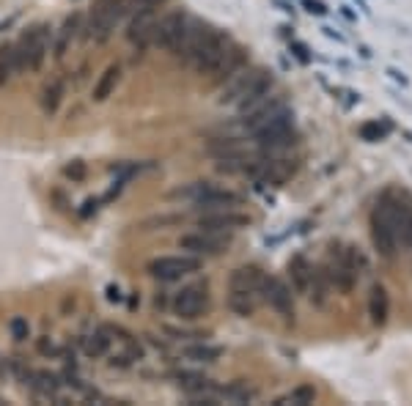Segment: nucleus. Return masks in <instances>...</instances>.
<instances>
[{"label":"nucleus","mask_w":412,"mask_h":406,"mask_svg":"<svg viewBox=\"0 0 412 406\" xmlns=\"http://www.w3.org/2000/svg\"><path fill=\"white\" fill-rule=\"evenodd\" d=\"M273 91V72L261 69V66H253V69H239L231 75V83L223 88L220 96V104H247L253 102L256 96Z\"/></svg>","instance_id":"2"},{"label":"nucleus","mask_w":412,"mask_h":406,"mask_svg":"<svg viewBox=\"0 0 412 406\" xmlns=\"http://www.w3.org/2000/svg\"><path fill=\"white\" fill-rule=\"evenodd\" d=\"M63 173H66L72 181H83L86 179V162H80V159H77V162L66 165V168H63Z\"/></svg>","instance_id":"33"},{"label":"nucleus","mask_w":412,"mask_h":406,"mask_svg":"<svg viewBox=\"0 0 412 406\" xmlns=\"http://www.w3.org/2000/svg\"><path fill=\"white\" fill-rule=\"evenodd\" d=\"M390 132V124L388 121H371V124H363L360 127V137L363 140H368V143H376V140H382V137Z\"/></svg>","instance_id":"29"},{"label":"nucleus","mask_w":412,"mask_h":406,"mask_svg":"<svg viewBox=\"0 0 412 406\" xmlns=\"http://www.w3.org/2000/svg\"><path fill=\"white\" fill-rule=\"evenodd\" d=\"M303 6L311 11V14H316V17H321V14H327V6L321 3V0H303Z\"/></svg>","instance_id":"34"},{"label":"nucleus","mask_w":412,"mask_h":406,"mask_svg":"<svg viewBox=\"0 0 412 406\" xmlns=\"http://www.w3.org/2000/svg\"><path fill=\"white\" fill-rule=\"evenodd\" d=\"M388 75H390L396 83H402V86H410V77H407L404 72H399V69H393V66H390V69H388Z\"/></svg>","instance_id":"37"},{"label":"nucleus","mask_w":412,"mask_h":406,"mask_svg":"<svg viewBox=\"0 0 412 406\" xmlns=\"http://www.w3.org/2000/svg\"><path fill=\"white\" fill-rule=\"evenodd\" d=\"M61 99H63V80L55 77V80L47 83L45 91H42V107H45L47 113H55L58 104H61Z\"/></svg>","instance_id":"24"},{"label":"nucleus","mask_w":412,"mask_h":406,"mask_svg":"<svg viewBox=\"0 0 412 406\" xmlns=\"http://www.w3.org/2000/svg\"><path fill=\"white\" fill-rule=\"evenodd\" d=\"M36 349H39V354H45V357H49V354H55V352H58V349L52 346V341H49V338H42V341L36 343Z\"/></svg>","instance_id":"35"},{"label":"nucleus","mask_w":412,"mask_h":406,"mask_svg":"<svg viewBox=\"0 0 412 406\" xmlns=\"http://www.w3.org/2000/svg\"><path fill=\"white\" fill-rule=\"evenodd\" d=\"M316 401V390L314 387H308V384H303V387H297L294 393H289V396H283V398H277L275 406H283V404H294V406H308Z\"/></svg>","instance_id":"26"},{"label":"nucleus","mask_w":412,"mask_h":406,"mask_svg":"<svg viewBox=\"0 0 412 406\" xmlns=\"http://www.w3.org/2000/svg\"><path fill=\"white\" fill-rule=\"evenodd\" d=\"M220 354H223V349L220 346H209V343H198V346L184 349V357L192 362H215Z\"/></svg>","instance_id":"25"},{"label":"nucleus","mask_w":412,"mask_h":406,"mask_svg":"<svg viewBox=\"0 0 412 406\" xmlns=\"http://www.w3.org/2000/svg\"><path fill=\"white\" fill-rule=\"evenodd\" d=\"M91 212H96V201H93V198H89V201L83 203V212H80V214H83V217H89Z\"/></svg>","instance_id":"39"},{"label":"nucleus","mask_w":412,"mask_h":406,"mask_svg":"<svg viewBox=\"0 0 412 406\" xmlns=\"http://www.w3.org/2000/svg\"><path fill=\"white\" fill-rule=\"evenodd\" d=\"M11 25H14V17H11V19H3V22H0V31H6V28H11Z\"/></svg>","instance_id":"43"},{"label":"nucleus","mask_w":412,"mask_h":406,"mask_svg":"<svg viewBox=\"0 0 412 406\" xmlns=\"http://www.w3.org/2000/svg\"><path fill=\"white\" fill-rule=\"evenodd\" d=\"M388 313H390L388 291L382 286H371V294H368V316H371V324L382 327L388 321Z\"/></svg>","instance_id":"17"},{"label":"nucleus","mask_w":412,"mask_h":406,"mask_svg":"<svg viewBox=\"0 0 412 406\" xmlns=\"http://www.w3.org/2000/svg\"><path fill=\"white\" fill-rule=\"evenodd\" d=\"M165 0H140V8H157V6H162Z\"/></svg>","instance_id":"41"},{"label":"nucleus","mask_w":412,"mask_h":406,"mask_svg":"<svg viewBox=\"0 0 412 406\" xmlns=\"http://www.w3.org/2000/svg\"><path fill=\"white\" fill-rule=\"evenodd\" d=\"M176 379H179V387L187 390V393H204V390H209V379L201 376V373H179Z\"/></svg>","instance_id":"27"},{"label":"nucleus","mask_w":412,"mask_h":406,"mask_svg":"<svg viewBox=\"0 0 412 406\" xmlns=\"http://www.w3.org/2000/svg\"><path fill=\"white\" fill-rule=\"evenodd\" d=\"M119 75H121V69H119V66H107V69L102 72V77H99V80H96V86H93V99H96V102H105V99L116 91Z\"/></svg>","instance_id":"21"},{"label":"nucleus","mask_w":412,"mask_h":406,"mask_svg":"<svg viewBox=\"0 0 412 406\" xmlns=\"http://www.w3.org/2000/svg\"><path fill=\"white\" fill-rule=\"evenodd\" d=\"M77 31H80V14H72V17L63 22V28L58 31V42H55V55H58V58H63L66 47L77 36Z\"/></svg>","instance_id":"22"},{"label":"nucleus","mask_w":412,"mask_h":406,"mask_svg":"<svg viewBox=\"0 0 412 406\" xmlns=\"http://www.w3.org/2000/svg\"><path fill=\"white\" fill-rule=\"evenodd\" d=\"M407 206L396 195H382L379 203L371 212V242L382 258H393L399 247V233H402V220H404Z\"/></svg>","instance_id":"1"},{"label":"nucleus","mask_w":412,"mask_h":406,"mask_svg":"<svg viewBox=\"0 0 412 406\" xmlns=\"http://www.w3.org/2000/svg\"><path fill=\"white\" fill-rule=\"evenodd\" d=\"M121 19L124 17H121V8H119L116 0H93V8L89 14V25H86V31H89L86 36L93 39L96 45H105L113 36V31H116V25Z\"/></svg>","instance_id":"5"},{"label":"nucleus","mask_w":412,"mask_h":406,"mask_svg":"<svg viewBox=\"0 0 412 406\" xmlns=\"http://www.w3.org/2000/svg\"><path fill=\"white\" fill-rule=\"evenodd\" d=\"M36 379H39V382H36V390H39V393H47V396H52V393L61 387V382H58L55 373H39Z\"/></svg>","instance_id":"31"},{"label":"nucleus","mask_w":412,"mask_h":406,"mask_svg":"<svg viewBox=\"0 0 412 406\" xmlns=\"http://www.w3.org/2000/svg\"><path fill=\"white\" fill-rule=\"evenodd\" d=\"M256 297L253 291H239V288H231L229 291V308L236 316H250L256 311Z\"/></svg>","instance_id":"20"},{"label":"nucleus","mask_w":412,"mask_h":406,"mask_svg":"<svg viewBox=\"0 0 412 406\" xmlns=\"http://www.w3.org/2000/svg\"><path fill=\"white\" fill-rule=\"evenodd\" d=\"M49 45H52V33H49L47 25H33L31 31H25L17 39V52H20L22 72H39L45 66Z\"/></svg>","instance_id":"3"},{"label":"nucleus","mask_w":412,"mask_h":406,"mask_svg":"<svg viewBox=\"0 0 412 406\" xmlns=\"http://www.w3.org/2000/svg\"><path fill=\"white\" fill-rule=\"evenodd\" d=\"M212 28L206 25V22H201V19H195V17H187V22H184V31L182 36H179V45H176V55H182L184 61H192V55H195V49L201 47V42L206 39V33H209Z\"/></svg>","instance_id":"13"},{"label":"nucleus","mask_w":412,"mask_h":406,"mask_svg":"<svg viewBox=\"0 0 412 406\" xmlns=\"http://www.w3.org/2000/svg\"><path fill=\"white\" fill-rule=\"evenodd\" d=\"M275 6H277L280 11H286V14H294V6H291V3H286V0H275Z\"/></svg>","instance_id":"40"},{"label":"nucleus","mask_w":412,"mask_h":406,"mask_svg":"<svg viewBox=\"0 0 412 406\" xmlns=\"http://www.w3.org/2000/svg\"><path fill=\"white\" fill-rule=\"evenodd\" d=\"M154 25H157V14L154 8H143L135 11L130 17V25H127V42L135 45L137 49H146L154 39Z\"/></svg>","instance_id":"11"},{"label":"nucleus","mask_w":412,"mask_h":406,"mask_svg":"<svg viewBox=\"0 0 412 406\" xmlns=\"http://www.w3.org/2000/svg\"><path fill=\"white\" fill-rule=\"evenodd\" d=\"M291 49L297 52V58H300L303 63H308V61H311V55H308V47H305V45H300V42H294V45H291Z\"/></svg>","instance_id":"36"},{"label":"nucleus","mask_w":412,"mask_h":406,"mask_svg":"<svg viewBox=\"0 0 412 406\" xmlns=\"http://www.w3.org/2000/svg\"><path fill=\"white\" fill-rule=\"evenodd\" d=\"M184 22H187V14H184V11H171V14L160 17L157 25H154V39H151V45L165 47V49H176L179 36H182V31H184Z\"/></svg>","instance_id":"9"},{"label":"nucleus","mask_w":412,"mask_h":406,"mask_svg":"<svg viewBox=\"0 0 412 406\" xmlns=\"http://www.w3.org/2000/svg\"><path fill=\"white\" fill-rule=\"evenodd\" d=\"M314 294H311V299L316 302V305H324V299H327V274L321 270H314L311 272V286H308Z\"/></svg>","instance_id":"28"},{"label":"nucleus","mask_w":412,"mask_h":406,"mask_svg":"<svg viewBox=\"0 0 412 406\" xmlns=\"http://www.w3.org/2000/svg\"><path fill=\"white\" fill-rule=\"evenodd\" d=\"M107 349H110V338H107V329H99V332H93L89 338H83V352H86V357H102V354H107Z\"/></svg>","instance_id":"23"},{"label":"nucleus","mask_w":412,"mask_h":406,"mask_svg":"<svg viewBox=\"0 0 412 406\" xmlns=\"http://www.w3.org/2000/svg\"><path fill=\"white\" fill-rule=\"evenodd\" d=\"M179 247L187 250L190 256H220L229 247L226 233H215V231H198V233H187L179 239Z\"/></svg>","instance_id":"8"},{"label":"nucleus","mask_w":412,"mask_h":406,"mask_svg":"<svg viewBox=\"0 0 412 406\" xmlns=\"http://www.w3.org/2000/svg\"><path fill=\"white\" fill-rule=\"evenodd\" d=\"M209 151H212L218 159H250V157H247V146L239 143L236 137L215 140V143L209 146Z\"/></svg>","instance_id":"18"},{"label":"nucleus","mask_w":412,"mask_h":406,"mask_svg":"<svg viewBox=\"0 0 412 406\" xmlns=\"http://www.w3.org/2000/svg\"><path fill=\"white\" fill-rule=\"evenodd\" d=\"M201 270V258L198 256H160L154 261H148V274H154L157 280H179L190 272Z\"/></svg>","instance_id":"6"},{"label":"nucleus","mask_w":412,"mask_h":406,"mask_svg":"<svg viewBox=\"0 0 412 406\" xmlns=\"http://www.w3.org/2000/svg\"><path fill=\"white\" fill-rule=\"evenodd\" d=\"M250 220L245 214H236L234 209H218V212H204L201 220H198V228L201 231H215V233H226V231H234V228L247 226Z\"/></svg>","instance_id":"14"},{"label":"nucleus","mask_w":412,"mask_h":406,"mask_svg":"<svg viewBox=\"0 0 412 406\" xmlns=\"http://www.w3.org/2000/svg\"><path fill=\"white\" fill-rule=\"evenodd\" d=\"M358 267H360V253H358L355 247H346V250L341 253V258L335 261L330 277H333V283H335L341 291H352L355 283H358Z\"/></svg>","instance_id":"12"},{"label":"nucleus","mask_w":412,"mask_h":406,"mask_svg":"<svg viewBox=\"0 0 412 406\" xmlns=\"http://www.w3.org/2000/svg\"><path fill=\"white\" fill-rule=\"evenodd\" d=\"M107 302H121V291H119V286H107Z\"/></svg>","instance_id":"38"},{"label":"nucleus","mask_w":412,"mask_h":406,"mask_svg":"<svg viewBox=\"0 0 412 406\" xmlns=\"http://www.w3.org/2000/svg\"><path fill=\"white\" fill-rule=\"evenodd\" d=\"M231 47H234V42H231L229 36L212 28V31L206 33V39L201 42V47L195 49V55H192L190 63H192V69L201 72V75H215V69L226 61Z\"/></svg>","instance_id":"4"},{"label":"nucleus","mask_w":412,"mask_h":406,"mask_svg":"<svg viewBox=\"0 0 412 406\" xmlns=\"http://www.w3.org/2000/svg\"><path fill=\"white\" fill-rule=\"evenodd\" d=\"M209 308V288L206 283H192L184 286L182 291L174 297V313L179 318H198L204 311Z\"/></svg>","instance_id":"7"},{"label":"nucleus","mask_w":412,"mask_h":406,"mask_svg":"<svg viewBox=\"0 0 412 406\" xmlns=\"http://www.w3.org/2000/svg\"><path fill=\"white\" fill-rule=\"evenodd\" d=\"M261 283H264V272L259 267H239L231 274V288H239V291L261 294Z\"/></svg>","instance_id":"16"},{"label":"nucleus","mask_w":412,"mask_h":406,"mask_svg":"<svg viewBox=\"0 0 412 406\" xmlns=\"http://www.w3.org/2000/svg\"><path fill=\"white\" fill-rule=\"evenodd\" d=\"M22 72L20 63V52H17V42H6L0 45V86H6L11 77H17Z\"/></svg>","instance_id":"15"},{"label":"nucleus","mask_w":412,"mask_h":406,"mask_svg":"<svg viewBox=\"0 0 412 406\" xmlns=\"http://www.w3.org/2000/svg\"><path fill=\"white\" fill-rule=\"evenodd\" d=\"M11 338L20 341V343L31 338V324H28V318H22V316L11 318Z\"/></svg>","instance_id":"30"},{"label":"nucleus","mask_w":412,"mask_h":406,"mask_svg":"<svg viewBox=\"0 0 412 406\" xmlns=\"http://www.w3.org/2000/svg\"><path fill=\"white\" fill-rule=\"evenodd\" d=\"M311 272H314V267L308 264L305 256H294V258L289 261V277H291V283H294V288H297L300 294L308 291V286H311Z\"/></svg>","instance_id":"19"},{"label":"nucleus","mask_w":412,"mask_h":406,"mask_svg":"<svg viewBox=\"0 0 412 406\" xmlns=\"http://www.w3.org/2000/svg\"><path fill=\"white\" fill-rule=\"evenodd\" d=\"M399 242L404 247H412V203L404 212V220H402V233H399Z\"/></svg>","instance_id":"32"},{"label":"nucleus","mask_w":412,"mask_h":406,"mask_svg":"<svg viewBox=\"0 0 412 406\" xmlns=\"http://www.w3.org/2000/svg\"><path fill=\"white\" fill-rule=\"evenodd\" d=\"M261 297L267 305H273L275 311L283 318L294 316V297H291V288L277 280V277H267L264 274V283H261Z\"/></svg>","instance_id":"10"},{"label":"nucleus","mask_w":412,"mask_h":406,"mask_svg":"<svg viewBox=\"0 0 412 406\" xmlns=\"http://www.w3.org/2000/svg\"><path fill=\"white\" fill-rule=\"evenodd\" d=\"M321 31H324V36H330V39H335V42H344V36H341V33H335L333 28H321Z\"/></svg>","instance_id":"42"}]
</instances>
